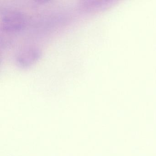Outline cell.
Masks as SVG:
<instances>
[{
	"label": "cell",
	"instance_id": "6da1fadb",
	"mask_svg": "<svg viewBox=\"0 0 156 156\" xmlns=\"http://www.w3.org/2000/svg\"><path fill=\"white\" fill-rule=\"evenodd\" d=\"M27 18L23 12L14 9H7L1 14V29L7 32H18L27 25Z\"/></svg>",
	"mask_w": 156,
	"mask_h": 156
},
{
	"label": "cell",
	"instance_id": "7a4b0ae2",
	"mask_svg": "<svg viewBox=\"0 0 156 156\" xmlns=\"http://www.w3.org/2000/svg\"><path fill=\"white\" fill-rule=\"evenodd\" d=\"M41 55V52L38 48H26L18 54L16 62L22 68H28L39 60Z\"/></svg>",
	"mask_w": 156,
	"mask_h": 156
}]
</instances>
